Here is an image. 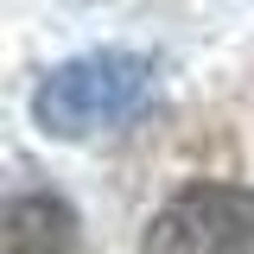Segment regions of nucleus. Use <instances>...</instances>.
<instances>
[{
    "instance_id": "7ed1b4c3",
    "label": "nucleus",
    "mask_w": 254,
    "mask_h": 254,
    "mask_svg": "<svg viewBox=\"0 0 254 254\" xmlns=\"http://www.w3.org/2000/svg\"><path fill=\"white\" fill-rule=\"evenodd\" d=\"M76 242V216L64 197H13L6 216H0V254H70Z\"/></svg>"
},
{
    "instance_id": "f03ea898",
    "label": "nucleus",
    "mask_w": 254,
    "mask_h": 254,
    "mask_svg": "<svg viewBox=\"0 0 254 254\" xmlns=\"http://www.w3.org/2000/svg\"><path fill=\"white\" fill-rule=\"evenodd\" d=\"M140 254H254V190L190 185L153 222Z\"/></svg>"
},
{
    "instance_id": "f257e3e1",
    "label": "nucleus",
    "mask_w": 254,
    "mask_h": 254,
    "mask_svg": "<svg viewBox=\"0 0 254 254\" xmlns=\"http://www.w3.org/2000/svg\"><path fill=\"white\" fill-rule=\"evenodd\" d=\"M146 95H153V58H140V51H83V58L58 64L38 83L32 115L58 140H89V133L121 127L127 115H140Z\"/></svg>"
}]
</instances>
